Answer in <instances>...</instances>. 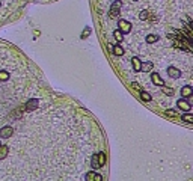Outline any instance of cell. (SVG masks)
I'll list each match as a JSON object with an SVG mask.
<instances>
[{
    "instance_id": "20",
    "label": "cell",
    "mask_w": 193,
    "mask_h": 181,
    "mask_svg": "<svg viewBox=\"0 0 193 181\" xmlns=\"http://www.w3.org/2000/svg\"><path fill=\"white\" fill-rule=\"evenodd\" d=\"M100 166H98V160H96V155L92 158V169H98Z\"/></svg>"
},
{
    "instance_id": "6",
    "label": "cell",
    "mask_w": 193,
    "mask_h": 181,
    "mask_svg": "<svg viewBox=\"0 0 193 181\" xmlns=\"http://www.w3.org/2000/svg\"><path fill=\"white\" fill-rule=\"evenodd\" d=\"M151 80H152L154 85H158V86H163V85H164V82L161 80V77H160L157 73H151Z\"/></svg>"
},
{
    "instance_id": "18",
    "label": "cell",
    "mask_w": 193,
    "mask_h": 181,
    "mask_svg": "<svg viewBox=\"0 0 193 181\" xmlns=\"http://www.w3.org/2000/svg\"><path fill=\"white\" fill-rule=\"evenodd\" d=\"M183 121H186V122L192 124V122H193V115H192V113H186V115L183 116Z\"/></svg>"
},
{
    "instance_id": "14",
    "label": "cell",
    "mask_w": 193,
    "mask_h": 181,
    "mask_svg": "<svg viewBox=\"0 0 193 181\" xmlns=\"http://www.w3.org/2000/svg\"><path fill=\"white\" fill-rule=\"evenodd\" d=\"M122 35H124V33H122V32H121L119 29H116V30L113 32V36H115V39H116L118 42H121V41H122V38H124Z\"/></svg>"
},
{
    "instance_id": "26",
    "label": "cell",
    "mask_w": 193,
    "mask_h": 181,
    "mask_svg": "<svg viewBox=\"0 0 193 181\" xmlns=\"http://www.w3.org/2000/svg\"><path fill=\"white\" fill-rule=\"evenodd\" d=\"M107 49H109V52H112L113 50V44H107Z\"/></svg>"
},
{
    "instance_id": "12",
    "label": "cell",
    "mask_w": 193,
    "mask_h": 181,
    "mask_svg": "<svg viewBox=\"0 0 193 181\" xmlns=\"http://www.w3.org/2000/svg\"><path fill=\"white\" fill-rule=\"evenodd\" d=\"M8 152H9V148H8L6 145H0V160H2V158H5V157L8 155Z\"/></svg>"
},
{
    "instance_id": "10",
    "label": "cell",
    "mask_w": 193,
    "mask_h": 181,
    "mask_svg": "<svg viewBox=\"0 0 193 181\" xmlns=\"http://www.w3.org/2000/svg\"><path fill=\"white\" fill-rule=\"evenodd\" d=\"M96 160H98V166H104L106 165V154L104 152H98V155H96Z\"/></svg>"
},
{
    "instance_id": "8",
    "label": "cell",
    "mask_w": 193,
    "mask_h": 181,
    "mask_svg": "<svg viewBox=\"0 0 193 181\" xmlns=\"http://www.w3.org/2000/svg\"><path fill=\"white\" fill-rule=\"evenodd\" d=\"M131 65H133V68H134V71H136V73H139V71H140L142 62H140V59H139V57H133V59H131Z\"/></svg>"
},
{
    "instance_id": "24",
    "label": "cell",
    "mask_w": 193,
    "mask_h": 181,
    "mask_svg": "<svg viewBox=\"0 0 193 181\" xmlns=\"http://www.w3.org/2000/svg\"><path fill=\"white\" fill-rule=\"evenodd\" d=\"M88 35H89V29H86V30H85V32L82 33V38H86Z\"/></svg>"
},
{
    "instance_id": "27",
    "label": "cell",
    "mask_w": 193,
    "mask_h": 181,
    "mask_svg": "<svg viewBox=\"0 0 193 181\" xmlns=\"http://www.w3.org/2000/svg\"><path fill=\"white\" fill-rule=\"evenodd\" d=\"M133 2H137V0H133Z\"/></svg>"
},
{
    "instance_id": "9",
    "label": "cell",
    "mask_w": 193,
    "mask_h": 181,
    "mask_svg": "<svg viewBox=\"0 0 193 181\" xmlns=\"http://www.w3.org/2000/svg\"><path fill=\"white\" fill-rule=\"evenodd\" d=\"M86 180H95V181H101L103 180V177L100 175V174H96V172H89L88 175H86Z\"/></svg>"
},
{
    "instance_id": "13",
    "label": "cell",
    "mask_w": 193,
    "mask_h": 181,
    "mask_svg": "<svg viewBox=\"0 0 193 181\" xmlns=\"http://www.w3.org/2000/svg\"><path fill=\"white\" fill-rule=\"evenodd\" d=\"M140 98H142V100H143V101H147V103H148V101H151V100H152V98H151V95H150V94H148V92H145V90H143V89H142V90H140Z\"/></svg>"
},
{
    "instance_id": "5",
    "label": "cell",
    "mask_w": 193,
    "mask_h": 181,
    "mask_svg": "<svg viewBox=\"0 0 193 181\" xmlns=\"http://www.w3.org/2000/svg\"><path fill=\"white\" fill-rule=\"evenodd\" d=\"M177 106H178V109L183 110V112H190V109H192V107H190V103L186 101V100H178Z\"/></svg>"
},
{
    "instance_id": "15",
    "label": "cell",
    "mask_w": 193,
    "mask_h": 181,
    "mask_svg": "<svg viewBox=\"0 0 193 181\" xmlns=\"http://www.w3.org/2000/svg\"><path fill=\"white\" fill-rule=\"evenodd\" d=\"M152 70V62H147L140 66V71H151Z\"/></svg>"
},
{
    "instance_id": "1",
    "label": "cell",
    "mask_w": 193,
    "mask_h": 181,
    "mask_svg": "<svg viewBox=\"0 0 193 181\" xmlns=\"http://www.w3.org/2000/svg\"><path fill=\"white\" fill-rule=\"evenodd\" d=\"M121 6H122V3H121V0H115V2L112 3V8H110V17L112 18H116L121 12Z\"/></svg>"
},
{
    "instance_id": "7",
    "label": "cell",
    "mask_w": 193,
    "mask_h": 181,
    "mask_svg": "<svg viewBox=\"0 0 193 181\" xmlns=\"http://www.w3.org/2000/svg\"><path fill=\"white\" fill-rule=\"evenodd\" d=\"M192 94H193V89H192V86H184L183 89H181V97H186V98H189V97H192Z\"/></svg>"
},
{
    "instance_id": "25",
    "label": "cell",
    "mask_w": 193,
    "mask_h": 181,
    "mask_svg": "<svg viewBox=\"0 0 193 181\" xmlns=\"http://www.w3.org/2000/svg\"><path fill=\"white\" fill-rule=\"evenodd\" d=\"M133 86H134V88H136V89L139 90V92H140V90H142V88H140V86H139L137 83H133Z\"/></svg>"
},
{
    "instance_id": "4",
    "label": "cell",
    "mask_w": 193,
    "mask_h": 181,
    "mask_svg": "<svg viewBox=\"0 0 193 181\" xmlns=\"http://www.w3.org/2000/svg\"><path fill=\"white\" fill-rule=\"evenodd\" d=\"M167 74H169V77H172V79H180L181 77V71L178 70V68H175V66H169L167 68Z\"/></svg>"
},
{
    "instance_id": "19",
    "label": "cell",
    "mask_w": 193,
    "mask_h": 181,
    "mask_svg": "<svg viewBox=\"0 0 193 181\" xmlns=\"http://www.w3.org/2000/svg\"><path fill=\"white\" fill-rule=\"evenodd\" d=\"M9 79V73H6V71H0V80L2 82H6Z\"/></svg>"
},
{
    "instance_id": "2",
    "label": "cell",
    "mask_w": 193,
    "mask_h": 181,
    "mask_svg": "<svg viewBox=\"0 0 193 181\" xmlns=\"http://www.w3.org/2000/svg\"><path fill=\"white\" fill-rule=\"evenodd\" d=\"M118 26H119L118 29L122 32V33H128V32L131 30V24H130L127 20H119V21H118Z\"/></svg>"
},
{
    "instance_id": "21",
    "label": "cell",
    "mask_w": 193,
    "mask_h": 181,
    "mask_svg": "<svg viewBox=\"0 0 193 181\" xmlns=\"http://www.w3.org/2000/svg\"><path fill=\"white\" fill-rule=\"evenodd\" d=\"M32 107H36V100H30V101H29L27 109H29V110H32Z\"/></svg>"
},
{
    "instance_id": "23",
    "label": "cell",
    "mask_w": 193,
    "mask_h": 181,
    "mask_svg": "<svg viewBox=\"0 0 193 181\" xmlns=\"http://www.w3.org/2000/svg\"><path fill=\"white\" fill-rule=\"evenodd\" d=\"M166 115H169V116H175L177 113H175V112H172V110H167V112H166Z\"/></svg>"
},
{
    "instance_id": "17",
    "label": "cell",
    "mask_w": 193,
    "mask_h": 181,
    "mask_svg": "<svg viewBox=\"0 0 193 181\" xmlns=\"http://www.w3.org/2000/svg\"><path fill=\"white\" fill-rule=\"evenodd\" d=\"M157 39H158V36H157V35H148V36H147V42H148V44L157 42Z\"/></svg>"
},
{
    "instance_id": "11",
    "label": "cell",
    "mask_w": 193,
    "mask_h": 181,
    "mask_svg": "<svg viewBox=\"0 0 193 181\" xmlns=\"http://www.w3.org/2000/svg\"><path fill=\"white\" fill-rule=\"evenodd\" d=\"M112 53H113L115 56H122V54H124V49L121 47V45H113Z\"/></svg>"
},
{
    "instance_id": "22",
    "label": "cell",
    "mask_w": 193,
    "mask_h": 181,
    "mask_svg": "<svg viewBox=\"0 0 193 181\" xmlns=\"http://www.w3.org/2000/svg\"><path fill=\"white\" fill-rule=\"evenodd\" d=\"M139 17H140V20H147V18H148V12H147V11H142Z\"/></svg>"
},
{
    "instance_id": "3",
    "label": "cell",
    "mask_w": 193,
    "mask_h": 181,
    "mask_svg": "<svg viewBox=\"0 0 193 181\" xmlns=\"http://www.w3.org/2000/svg\"><path fill=\"white\" fill-rule=\"evenodd\" d=\"M12 133H14L12 127H11V125H6V127H3L2 130H0V138L8 139V138H11V136H12Z\"/></svg>"
},
{
    "instance_id": "16",
    "label": "cell",
    "mask_w": 193,
    "mask_h": 181,
    "mask_svg": "<svg viewBox=\"0 0 193 181\" xmlns=\"http://www.w3.org/2000/svg\"><path fill=\"white\" fill-rule=\"evenodd\" d=\"M161 90H163L164 95H174V89H172V88H166V86L163 85V86H161Z\"/></svg>"
}]
</instances>
